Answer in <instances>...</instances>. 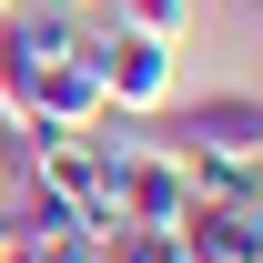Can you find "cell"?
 Returning a JSON list of instances; mask_svg holds the SVG:
<instances>
[{
  "label": "cell",
  "mask_w": 263,
  "mask_h": 263,
  "mask_svg": "<svg viewBox=\"0 0 263 263\" xmlns=\"http://www.w3.org/2000/svg\"><path fill=\"white\" fill-rule=\"evenodd\" d=\"M172 51H182V41L132 31V21H111V10H101V21H91V41H81V61H91V81H101V111L152 122V111L172 101Z\"/></svg>",
  "instance_id": "obj_1"
},
{
  "label": "cell",
  "mask_w": 263,
  "mask_h": 263,
  "mask_svg": "<svg viewBox=\"0 0 263 263\" xmlns=\"http://www.w3.org/2000/svg\"><path fill=\"white\" fill-rule=\"evenodd\" d=\"M162 152H243L263 162V91H213V101H162L152 111Z\"/></svg>",
  "instance_id": "obj_2"
},
{
  "label": "cell",
  "mask_w": 263,
  "mask_h": 263,
  "mask_svg": "<svg viewBox=\"0 0 263 263\" xmlns=\"http://www.w3.org/2000/svg\"><path fill=\"white\" fill-rule=\"evenodd\" d=\"M122 202H132V223H152V233H182V213H193V172L172 162L162 142L142 132V152L122 162Z\"/></svg>",
  "instance_id": "obj_3"
},
{
  "label": "cell",
  "mask_w": 263,
  "mask_h": 263,
  "mask_svg": "<svg viewBox=\"0 0 263 263\" xmlns=\"http://www.w3.org/2000/svg\"><path fill=\"white\" fill-rule=\"evenodd\" d=\"M182 253L193 263H263V223L243 202H193L182 213Z\"/></svg>",
  "instance_id": "obj_4"
},
{
  "label": "cell",
  "mask_w": 263,
  "mask_h": 263,
  "mask_svg": "<svg viewBox=\"0 0 263 263\" xmlns=\"http://www.w3.org/2000/svg\"><path fill=\"white\" fill-rule=\"evenodd\" d=\"M10 263H101V233H81V223H21L10 233Z\"/></svg>",
  "instance_id": "obj_5"
},
{
  "label": "cell",
  "mask_w": 263,
  "mask_h": 263,
  "mask_svg": "<svg viewBox=\"0 0 263 263\" xmlns=\"http://www.w3.org/2000/svg\"><path fill=\"white\" fill-rule=\"evenodd\" d=\"M101 263H193V253H182V233H152V223H122V233H101Z\"/></svg>",
  "instance_id": "obj_6"
},
{
  "label": "cell",
  "mask_w": 263,
  "mask_h": 263,
  "mask_svg": "<svg viewBox=\"0 0 263 263\" xmlns=\"http://www.w3.org/2000/svg\"><path fill=\"white\" fill-rule=\"evenodd\" d=\"M111 21H132V31H162V41H182V31H193V0H111Z\"/></svg>",
  "instance_id": "obj_7"
},
{
  "label": "cell",
  "mask_w": 263,
  "mask_h": 263,
  "mask_svg": "<svg viewBox=\"0 0 263 263\" xmlns=\"http://www.w3.org/2000/svg\"><path fill=\"white\" fill-rule=\"evenodd\" d=\"M243 213H253V223H263V162H253V182H243Z\"/></svg>",
  "instance_id": "obj_8"
},
{
  "label": "cell",
  "mask_w": 263,
  "mask_h": 263,
  "mask_svg": "<svg viewBox=\"0 0 263 263\" xmlns=\"http://www.w3.org/2000/svg\"><path fill=\"white\" fill-rule=\"evenodd\" d=\"M10 233H21V213H0V263H10Z\"/></svg>",
  "instance_id": "obj_9"
},
{
  "label": "cell",
  "mask_w": 263,
  "mask_h": 263,
  "mask_svg": "<svg viewBox=\"0 0 263 263\" xmlns=\"http://www.w3.org/2000/svg\"><path fill=\"white\" fill-rule=\"evenodd\" d=\"M0 10H10V0H0Z\"/></svg>",
  "instance_id": "obj_10"
},
{
  "label": "cell",
  "mask_w": 263,
  "mask_h": 263,
  "mask_svg": "<svg viewBox=\"0 0 263 263\" xmlns=\"http://www.w3.org/2000/svg\"><path fill=\"white\" fill-rule=\"evenodd\" d=\"M253 10H263V0H253Z\"/></svg>",
  "instance_id": "obj_11"
}]
</instances>
